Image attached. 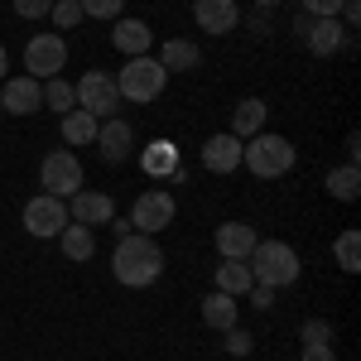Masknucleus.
<instances>
[{
	"label": "nucleus",
	"instance_id": "nucleus-1",
	"mask_svg": "<svg viewBox=\"0 0 361 361\" xmlns=\"http://www.w3.org/2000/svg\"><path fill=\"white\" fill-rule=\"evenodd\" d=\"M111 275L116 284H126V289H149L154 279L164 275V250L154 236H145V231H130V236H121L111 250Z\"/></svg>",
	"mask_w": 361,
	"mask_h": 361
},
{
	"label": "nucleus",
	"instance_id": "nucleus-2",
	"mask_svg": "<svg viewBox=\"0 0 361 361\" xmlns=\"http://www.w3.org/2000/svg\"><path fill=\"white\" fill-rule=\"evenodd\" d=\"M246 265H250V279L265 284V289H284V284H294V279L304 275L299 250L289 246V241H255V250L246 255Z\"/></svg>",
	"mask_w": 361,
	"mask_h": 361
},
{
	"label": "nucleus",
	"instance_id": "nucleus-3",
	"mask_svg": "<svg viewBox=\"0 0 361 361\" xmlns=\"http://www.w3.org/2000/svg\"><path fill=\"white\" fill-rule=\"evenodd\" d=\"M294 164H299V149H294L284 135H275V130L250 135L246 149H241V169H250L255 178H284Z\"/></svg>",
	"mask_w": 361,
	"mask_h": 361
},
{
	"label": "nucleus",
	"instance_id": "nucleus-4",
	"mask_svg": "<svg viewBox=\"0 0 361 361\" xmlns=\"http://www.w3.org/2000/svg\"><path fill=\"white\" fill-rule=\"evenodd\" d=\"M169 82V73H164V63L154 54H140V58H126V68L116 73V92H121V102H154L159 92H164Z\"/></svg>",
	"mask_w": 361,
	"mask_h": 361
},
{
	"label": "nucleus",
	"instance_id": "nucleus-5",
	"mask_svg": "<svg viewBox=\"0 0 361 361\" xmlns=\"http://www.w3.org/2000/svg\"><path fill=\"white\" fill-rule=\"evenodd\" d=\"M63 68H68V39L63 34L44 29V34H34L25 44V73L29 78L49 82V78H63Z\"/></svg>",
	"mask_w": 361,
	"mask_h": 361
},
{
	"label": "nucleus",
	"instance_id": "nucleus-6",
	"mask_svg": "<svg viewBox=\"0 0 361 361\" xmlns=\"http://www.w3.org/2000/svg\"><path fill=\"white\" fill-rule=\"evenodd\" d=\"M39 183H44V193L54 197H68L82 193V159L73 154V149H54V154H44V164H39Z\"/></svg>",
	"mask_w": 361,
	"mask_h": 361
},
{
	"label": "nucleus",
	"instance_id": "nucleus-7",
	"mask_svg": "<svg viewBox=\"0 0 361 361\" xmlns=\"http://www.w3.org/2000/svg\"><path fill=\"white\" fill-rule=\"evenodd\" d=\"M73 87H78V106H82V111H92L97 121H106V116L121 111V92H116V78H111V73L92 68V73H82Z\"/></svg>",
	"mask_w": 361,
	"mask_h": 361
},
{
	"label": "nucleus",
	"instance_id": "nucleus-8",
	"mask_svg": "<svg viewBox=\"0 0 361 361\" xmlns=\"http://www.w3.org/2000/svg\"><path fill=\"white\" fill-rule=\"evenodd\" d=\"M173 217H178V202H173L169 188H149V193H140L135 207H130V226L145 231V236H159L164 226H173Z\"/></svg>",
	"mask_w": 361,
	"mask_h": 361
},
{
	"label": "nucleus",
	"instance_id": "nucleus-9",
	"mask_svg": "<svg viewBox=\"0 0 361 361\" xmlns=\"http://www.w3.org/2000/svg\"><path fill=\"white\" fill-rule=\"evenodd\" d=\"M63 226H68V202H63V197L39 193V197L25 202V231L34 241H54Z\"/></svg>",
	"mask_w": 361,
	"mask_h": 361
},
{
	"label": "nucleus",
	"instance_id": "nucleus-10",
	"mask_svg": "<svg viewBox=\"0 0 361 361\" xmlns=\"http://www.w3.org/2000/svg\"><path fill=\"white\" fill-rule=\"evenodd\" d=\"M294 34H299V44H304L313 58H333L337 49L347 44L342 20H313V15H299V20H294Z\"/></svg>",
	"mask_w": 361,
	"mask_h": 361
},
{
	"label": "nucleus",
	"instance_id": "nucleus-11",
	"mask_svg": "<svg viewBox=\"0 0 361 361\" xmlns=\"http://www.w3.org/2000/svg\"><path fill=\"white\" fill-rule=\"evenodd\" d=\"M0 111L5 116H34L44 111V82L39 78H5L0 82Z\"/></svg>",
	"mask_w": 361,
	"mask_h": 361
},
{
	"label": "nucleus",
	"instance_id": "nucleus-12",
	"mask_svg": "<svg viewBox=\"0 0 361 361\" xmlns=\"http://www.w3.org/2000/svg\"><path fill=\"white\" fill-rule=\"evenodd\" d=\"M92 145L102 149L106 164H126V159L135 154V130H130L121 116H106V121L97 126V140H92Z\"/></svg>",
	"mask_w": 361,
	"mask_h": 361
},
{
	"label": "nucleus",
	"instance_id": "nucleus-13",
	"mask_svg": "<svg viewBox=\"0 0 361 361\" xmlns=\"http://www.w3.org/2000/svg\"><path fill=\"white\" fill-rule=\"evenodd\" d=\"M116 217V202L111 193H92V188H82V193H73L68 197V222H78V226H106Z\"/></svg>",
	"mask_w": 361,
	"mask_h": 361
},
{
	"label": "nucleus",
	"instance_id": "nucleus-14",
	"mask_svg": "<svg viewBox=\"0 0 361 361\" xmlns=\"http://www.w3.org/2000/svg\"><path fill=\"white\" fill-rule=\"evenodd\" d=\"M140 169H145L154 183H183V164H178V145H173V140H154V145H145Z\"/></svg>",
	"mask_w": 361,
	"mask_h": 361
},
{
	"label": "nucleus",
	"instance_id": "nucleus-15",
	"mask_svg": "<svg viewBox=\"0 0 361 361\" xmlns=\"http://www.w3.org/2000/svg\"><path fill=\"white\" fill-rule=\"evenodd\" d=\"M193 20L202 34L222 39V34H231V29L241 25V5L236 0H193Z\"/></svg>",
	"mask_w": 361,
	"mask_h": 361
},
{
	"label": "nucleus",
	"instance_id": "nucleus-16",
	"mask_svg": "<svg viewBox=\"0 0 361 361\" xmlns=\"http://www.w3.org/2000/svg\"><path fill=\"white\" fill-rule=\"evenodd\" d=\"M241 149H246V140H236L231 130L207 135L202 140V169L207 173H236L241 169Z\"/></svg>",
	"mask_w": 361,
	"mask_h": 361
},
{
	"label": "nucleus",
	"instance_id": "nucleus-17",
	"mask_svg": "<svg viewBox=\"0 0 361 361\" xmlns=\"http://www.w3.org/2000/svg\"><path fill=\"white\" fill-rule=\"evenodd\" d=\"M255 241H260V236H255L250 222H222L217 226V255H222V260H246L250 250H255Z\"/></svg>",
	"mask_w": 361,
	"mask_h": 361
},
{
	"label": "nucleus",
	"instance_id": "nucleus-18",
	"mask_svg": "<svg viewBox=\"0 0 361 361\" xmlns=\"http://www.w3.org/2000/svg\"><path fill=\"white\" fill-rule=\"evenodd\" d=\"M111 44H116L126 58H140V54H149V49H154V29L145 25V20H116Z\"/></svg>",
	"mask_w": 361,
	"mask_h": 361
},
{
	"label": "nucleus",
	"instance_id": "nucleus-19",
	"mask_svg": "<svg viewBox=\"0 0 361 361\" xmlns=\"http://www.w3.org/2000/svg\"><path fill=\"white\" fill-rule=\"evenodd\" d=\"M265 116H270V106L260 102V97H246V102H236L231 106V135L236 140H250L265 130Z\"/></svg>",
	"mask_w": 361,
	"mask_h": 361
},
{
	"label": "nucleus",
	"instance_id": "nucleus-20",
	"mask_svg": "<svg viewBox=\"0 0 361 361\" xmlns=\"http://www.w3.org/2000/svg\"><path fill=\"white\" fill-rule=\"evenodd\" d=\"M159 63H164V73H193L197 63H202V49H197L193 39H169V44H159Z\"/></svg>",
	"mask_w": 361,
	"mask_h": 361
},
{
	"label": "nucleus",
	"instance_id": "nucleus-21",
	"mask_svg": "<svg viewBox=\"0 0 361 361\" xmlns=\"http://www.w3.org/2000/svg\"><path fill=\"white\" fill-rule=\"evenodd\" d=\"M236 299L231 294H222V289H212L207 299H202V323L207 328H217V333H226V328H236Z\"/></svg>",
	"mask_w": 361,
	"mask_h": 361
},
{
	"label": "nucleus",
	"instance_id": "nucleus-22",
	"mask_svg": "<svg viewBox=\"0 0 361 361\" xmlns=\"http://www.w3.org/2000/svg\"><path fill=\"white\" fill-rule=\"evenodd\" d=\"M58 241H63V255H68V260H92V255H97V231H92V226L68 222L58 231Z\"/></svg>",
	"mask_w": 361,
	"mask_h": 361
},
{
	"label": "nucleus",
	"instance_id": "nucleus-23",
	"mask_svg": "<svg viewBox=\"0 0 361 361\" xmlns=\"http://www.w3.org/2000/svg\"><path fill=\"white\" fill-rule=\"evenodd\" d=\"M323 188L337 197V202H357L361 197V169L357 164H342V169H328Z\"/></svg>",
	"mask_w": 361,
	"mask_h": 361
},
{
	"label": "nucleus",
	"instance_id": "nucleus-24",
	"mask_svg": "<svg viewBox=\"0 0 361 361\" xmlns=\"http://www.w3.org/2000/svg\"><path fill=\"white\" fill-rule=\"evenodd\" d=\"M97 126H102V121L92 111L73 106V111L63 116V140H68V145H92V140H97Z\"/></svg>",
	"mask_w": 361,
	"mask_h": 361
},
{
	"label": "nucleus",
	"instance_id": "nucleus-25",
	"mask_svg": "<svg viewBox=\"0 0 361 361\" xmlns=\"http://www.w3.org/2000/svg\"><path fill=\"white\" fill-rule=\"evenodd\" d=\"M250 284H255V279H250V265H246V260H222V265H217V289H222V294L241 299Z\"/></svg>",
	"mask_w": 361,
	"mask_h": 361
},
{
	"label": "nucleus",
	"instance_id": "nucleus-26",
	"mask_svg": "<svg viewBox=\"0 0 361 361\" xmlns=\"http://www.w3.org/2000/svg\"><path fill=\"white\" fill-rule=\"evenodd\" d=\"M333 260H337V270L357 275V270H361V231H352V226H347V231L337 236V241H333Z\"/></svg>",
	"mask_w": 361,
	"mask_h": 361
},
{
	"label": "nucleus",
	"instance_id": "nucleus-27",
	"mask_svg": "<svg viewBox=\"0 0 361 361\" xmlns=\"http://www.w3.org/2000/svg\"><path fill=\"white\" fill-rule=\"evenodd\" d=\"M44 106H54L58 116H68L78 106V87L68 82V78H49V82H44Z\"/></svg>",
	"mask_w": 361,
	"mask_h": 361
},
{
	"label": "nucleus",
	"instance_id": "nucleus-28",
	"mask_svg": "<svg viewBox=\"0 0 361 361\" xmlns=\"http://www.w3.org/2000/svg\"><path fill=\"white\" fill-rule=\"evenodd\" d=\"M49 20H54L58 29H78L87 20L82 15V5H78V0H54V10H49Z\"/></svg>",
	"mask_w": 361,
	"mask_h": 361
},
{
	"label": "nucleus",
	"instance_id": "nucleus-29",
	"mask_svg": "<svg viewBox=\"0 0 361 361\" xmlns=\"http://www.w3.org/2000/svg\"><path fill=\"white\" fill-rule=\"evenodd\" d=\"M78 5L87 20H121V10H126V0H78Z\"/></svg>",
	"mask_w": 361,
	"mask_h": 361
},
{
	"label": "nucleus",
	"instance_id": "nucleus-30",
	"mask_svg": "<svg viewBox=\"0 0 361 361\" xmlns=\"http://www.w3.org/2000/svg\"><path fill=\"white\" fill-rule=\"evenodd\" d=\"M299 337H304V347H318V342H333V323H328V318H308L304 328H299Z\"/></svg>",
	"mask_w": 361,
	"mask_h": 361
},
{
	"label": "nucleus",
	"instance_id": "nucleus-31",
	"mask_svg": "<svg viewBox=\"0 0 361 361\" xmlns=\"http://www.w3.org/2000/svg\"><path fill=\"white\" fill-rule=\"evenodd\" d=\"M10 5H15L20 20H44V15L54 10V0H10Z\"/></svg>",
	"mask_w": 361,
	"mask_h": 361
},
{
	"label": "nucleus",
	"instance_id": "nucleus-32",
	"mask_svg": "<svg viewBox=\"0 0 361 361\" xmlns=\"http://www.w3.org/2000/svg\"><path fill=\"white\" fill-rule=\"evenodd\" d=\"M299 5L313 20H337V10H342V0H299Z\"/></svg>",
	"mask_w": 361,
	"mask_h": 361
},
{
	"label": "nucleus",
	"instance_id": "nucleus-33",
	"mask_svg": "<svg viewBox=\"0 0 361 361\" xmlns=\"http://www.w3.org/2000/svg\"><path fill=\"white\" fill-rule=\"evenodd\" d=\"M250 347H255V342H250V333L226 328V352H231V357H250Z\"/></svg>",
	"mask_w": 361,
	"mask_h": 361
},
{
	"label": "nucleus",
	"instance_id": "nucleus-34",
	"mask_svg": "<svg viewBox=\"0 0 361 361\" xmlns=\"http://www.w3.org/2000/svg\"><path fill=\"white\" fill-rule=\"evenodd\" d=\"M246 294H250V304L260 308V313H265V308H275V289H265V284H250Z\"/></svg>",
	"mask_w": 361,
	"mask_h": 361
},
{
	"label": "nucleus",
	"instance_id": "nucleus-35",
	"mask_svg": "<svg viewBox=\"0 0 361 361\" xmlns=\"http://www.w3.org/2000/svg\"><path fill=\"white\" fill-rule=\"evenodd\" d=\"M304 361H337L333 342H318V347H304Z\"/></svg>",
	"mask_w": 361,
	"mask_h": 361
},
{
	"label": "nucleus",
	"instance_id": "nucleus-36",
	"mask_svg": "<svg viewBox=\"0 0 361 361\" xmlns=\"http://www.w3.org/2000/svg\"><path fill=\"white\" fill-rule=\"evenodd\" d=\"M250 29H255V34H270V10H255V15H250Z\"/></svg>",
	"mask_w": 361,
	"mask_h": 361
},
{
	"label": "nucleus",
	"instance_id": "nucleus-37",
	"mask_svg": "<svg viewBox=\"0 0 361 361\" xmlns=\"http://www.w3.org/2000/svg\"><path fill=\"white\" fill-rule=\"evenodd\" d=\"M361 159V135H347V164H357Z\"/></svg>",
	"mask_w": 361,
	"mask_h": 361
},
{
	"label": "nucleus",
	"instance_id": "nucleus-38",
	"mask_svg": "<svg viewBox=\"0 0 361 361\" xmlns=\"http://www.w3.org/2000/svg\"><path fill=\"white\" fill-rule=\"evenodd\" d=\"M5 68H10V54H5V44H0V82H5Z\"/></svg>",
	"mask_w": 361,
	"mask_h": 361
},
{
	"label": "nucleus",
	"instance_id": "nucleus-39",
	"mask_svg": "<svg viewBox=\"0 0 361 361\" xmlns=\"http://www.w3.org/2000/svg\"><path fill=\"white\" fill-rule=\"evenodd\" d=\"M255 5H260V10H275V5H284V0H255Z\"/></svg>",
	"mask_w": 361,
	"mask_h": 361
},
{
	"label": "nucleus",
	"instance_id": "nucleus-40",
	"mask_svg": "<svg viewBox=\"0 0 361 361\" xmlns=\"http://www.w3.org/2000/svg\"><path fill=\"white\" fill-rule=\"evenodd\" d=\"M0 116H5V111H0Z\"/></svg>",
	"mask_w": 361,
	"mask_h": 361
}]
</instances>
